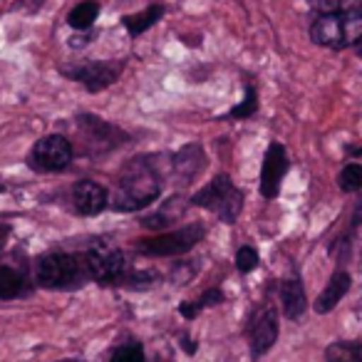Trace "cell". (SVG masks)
<instances>
[{
  "label": "cell",
  "mask_w": 362,
  "mask_h": 362,
  "mask_svg": "<svg viewBox=\"0 0 362 362\" xmlns=\"http://www.w3.org/2000/svg\"><path fill=\"white\" fill-rule=\"evenodd\" d=\"M161 194V179H159V166H156V156H139V159L129 161L127 169L122 171L119 184H117V194L110 197V206L115 211L132 214L141 211V209L151 206Z\"/></svg>",
  "instance_id": "6da1fadb"
},
{
  "label": "cell",
  "mask_w": 362,
  "mask_h": 362,
  "mask_svg": "<svg viewBox=\"0 0 362 362\" xmlns=\"http://www.w3.org/2000/svg\"><path fill=\"white\" fill-rule=\"evenodd\" d=\"M189 204L199 209H209V211L216 214L218 221L231 226V223L238 221L243 211V194L228 174H216L206 187L194 194Z\"/></svg>",
  "instance_id": "7a4b0ae2"
},
{
  "label": "cell",
  "mask_w": 362,
  "mask_h": 362,
  "mask_svg": "<svg viewBox=\"0 0 362 362\" xmlns=\"http://www.w3.org/2000/svg\"><path fill=\"white\" fill-rule=\"evenodd\" d=\"M315 45L330 50H347L362 40V16H315L310 23Z\"/></svg>",
  "instance_id": "3957f363"
},
{
  "label": "cell",
  "mask_w": 362,
  "mask_h": 362,
  "mask_svg": "<svg viewBox=\"0 0 362 362\" xmlns=\"http://www.w3.org/2000/svg\"><path fill=\"white\" fill-rule=\"evenodd\" d=\"M35 281L37 286L47 288V291L75 288L82 283V266L72 253H45L35 266Z\"/></svg>",
  "instance_id": "277c9868"
},
{
  "label": "cell",
  "mask_w": 362,
  "mask_h": 362,
  "mask_svg": "<svg viewBox=\"0 0 362 362\" xmlns=\"http://www.w3.org/2000/svg\"><path fill=\"white\" fill-rule=\"evenodd\" d=\"M206 236V226L204 223H189V226L179 228V231H164L161 236L141 238L136 243V251L151 258H166V256H181L189 253L202 238Z\"/></svg>",
  "instance_id": "5b68a950"
},
{
  "label": "cell",
  "mask_w": 362,
  "mask_h": 362,
  "mask_svg": "<svg viewBox=\"0 0 362 362\" xmlns=\"http://www.w3.org/2000/svg\"><path fill=\"white\" fill-rule=\"evenodd\" d=\"M85 268L92 281L102 286H115L124 283L127 278V256L117 246L107 241H97L87 248L85 253Z\"/></svg>",
  "instance_id": "8992f818"
},
{
  "label": "cell",
  "mask_w": 362,
  "mask_h": 362,
  "mask_svg": "<svg viewBox=\"0 0 362 362\" xmlns=\"http://www.w3.org/2000/svg\"><path fill=\"white\" fill-rule=\"evenodd\" d=\"M75 159V146L67 136L62 134H47L33 144L30 154H28V166L33 171H42V174H55V171H65Z\"/></svg>",
  "instance_id": "52a82bcc"
},
{
  "label": "cell",
  "mask_w": 362,
  "mask_h": 362,
  "mask_svg": "<svg viewBox=\"0 0 362 362\" xmlns=\"http://www.w3.org/2000/svg\"><path fill=\"white\" fill-rule=\"evenodd\" d=\"M127 60H90L80 65L60 67V72L72 82H80L87 92H102L122 77Z\"/></svg>",
  "instance_id": "ba28073f"
},
{
  "label": "cell",
  "mask_w": 362,
  "mask_h": 362,
  "mask_svg": "<svg viewBox=\"0 0 362 362\" xmlns=\"http://www.w3.org/2000/svg\"><path fill=\"white\" fill-rule=\"evenodd\" d=\"M77 127L85 134V144L90 151L95 154H102V151H110L115 146H119L122 141L127 139V134L122 129H117L115 124L100 119L97 115H90V112H82L77 115Z\"/></svg>",
  "instance_id": "9c48e42d"
},
{
  "label": "cell",
  "mask_w": 362,
  "mask_h": 362,
  "mask_svg": "<svg viewBox=\"0 0 362 362\" xmlns=\"http://www.w3.org/2000/svg\"><path fill=\"white\" fill-rule=\"evenodd\" d=\"M291 169V161H288V151L283 144L273 141L266 151V159H263L261 166V197L266 202H273V199L281 194V184L283 176Z\"/></svg>",
  "instance_id": "30bf717a"
},
{
  "label": "cell",
  "mask_w": 362,
  "mask_h": 362,
  "mask_svg": "<svg viewBox=\"0 0 362 362\" xmlns=\"http://www.w3.org/2000/svg\"><path fill=\"white\" fill-rule=\"evenodd\" d=\"M248 337H251V355L263 357L273 347L278 337V313L276 308H261L256 315L251 317V327H248Z\"/></svg>",
  "instance_id": "8fae6325"
},
{
  "label": "cell",
  "mask_w": 362,
  "mask_h": 362,
  "mask_svg": "<svg viewBox=\"0 0 362 362\" xmlns=\"http://www.w3.org/2000/svg\"><path fill=\"white\" fill-rule=\"evenodd\" d=\"M72 206L80 216H100L110 206V192L92 179H82L72 187Z\"/></svg>",
  "instance_id": "7c38bea8"
},
{
  "label": "cell",
  "mask_w": 362,
  "mask_h": 362,
  "mask_svg": "<svg viewBox=\"0 0 362 362\" xmlns=\"http://www.w3.org/2000/svg\"><path fill=\"white\" fill-rule=\"evenodd\" d=\"M352 286V276L347 271H335L332 273V278L327 281L325 291L317 296L315 300V313H320V315H325V313H330L332 308L337 305V303L345 298V293L350 291Z\"/></svg>",
  "instance_id": "4fadbf2b"
},
{
  "label": "cell",
  "mask_w": 362,
  "mask_h": 362,
  "mask_svg": "<svg viewBox=\"0 0 362 362\" xmlns=\"http://www.w3.org/2000/svg\"><path fill=\"white\" fill-rule=\"evenodd\" d=\"M281 303H283V313L291 320H298V317L305 313V288H303L300 278H288L281 286Z\"/></svg>",
  "instance_id": "5bb4252c"
},
{
  "label": "cell",
  "mask_w": 362,
  "mask_h": 362,
  "mask_svg": "<svg viewBox=\"0 0 362 362\" xmlns=\"http://www.w3.org/2000/svg\"><path fill=\"white\" fill-rule=\"evenodd\" d=\"M164 16H166V8L161 6V3H154V6H149L146 11L136 13V16L122 18V28H124L132 37H139V35H144L149 28H154Z\"/></svg>",
  "instance_id": "9a60e30c"
},
{
  "label": "cell",
  "mask_w": 362,
  "mask_h": 362,
  "mask_svg": "<svg viewBox=\"0 0 362 362\" xmlns=\"http://www.w3.org/2000/svg\"><path fill=\"white\" fill-rule=\"evenodd\" d=\"M204 166V151L199 144H189L174 156V171L181 181H192Z\"/></svg>",
  "instance_id": "2e32d148"
},
{
  "label": "cell",
  "mask_w": 362,
  "mask_h": 362,
  "mask_svg": "<svg viewBox=\"0 0 362 362\" xmlns=\"http://www.w3.org/2000/svg\"><path fill=\"white\" fill-rule=\"evenodd\" d=\"M179 216H181V199L174 197L169 202V206H164V209H159V211L141 216L139 223L144 228H149V231H166V228L174 226V223L179 221Z\"/></svg>",
  "instance_id": "e0dca14e"
},
{
  "label": "cell",
  "mask_w": 362,
  "mask_h": 362,
  "mask_svg": "<svg viewBox=\"0 0 362 362\" xmlns=\"http://www.w3.org/2000/svg\"><path fill=\"white\" fill-rule=\"evenodd\" d=\"M315 16H362V0H308Z\"/></svg>",
  "instance_id": "ac0fdd59"
},
{
  "label": "cell",
  "mask_w": 362,
  "mask_h": 362,
  "mask_svg": "<svg viewBox=\"0 0 362 362\" xmlns=\"http://www.w3.org/2000/svg\"><path fill=\"white\" fill-rule=\"evenodd\" d=\"M97 18H100V3H97V0H82V3H77V6L67 13V25H70L72 30L87 33V30H92Z\"/></svg>",
  "instance_id": "d6986e66"
},
{
  "label": "cell",
  "mask_w": 362,
  "mask_h": 362,
  "mask_svg": "<svg viewBox=\"0 0 362 362\" xmlns=\"http://www.w3.org/2000/svg\"><path fill=\"white\" fill-rule=\"evenodd\" d=\"M25 293V278L13 266H0V300H13V298Z\"/></svg>",
  "instance_id": "ffe728a7"
},
{
  "label": "cell",
  "mask_w": 362,
  "mask_h": 362,
  "mask_svg": "<svg viewBox=\"0 0 362 362\" xmlns=\"http://www.w3.org/2000/svg\"><path fill=\"white\" fill-rule=\"evenodd\" d=\"M256 112H258V95H256V90L248 85L246 92H243V100L238 102V105L233 107L226 117H228V119H251Z\"/></svg>",
  "instance_id": "44dd1931"
},
{
  "label": "cell",
  "mask_w": 362,
  "mask_h": 362,
  "mask_svg": "<svg viewBox=\"0 0 362 362\" xmlns=\"http://www.w3.org/2000/svg\"><path fill=\"white\" fill-rule=\"evenodd\" d=\"M337 187L345 194H355L362 189V166L360 164H347L337 176Z\"/></svg>",
  "instance_id": "7402d4cb"
},
{
  "label": "cell",
  "mask_w": 362,
  "mask_h": 362,
  "mask_svg": "<svg viewBox=\"0 0 362 362\" xmlns=\"http://www.w3.org/2000/svg\"><path fill=\"white\" fill-rule=\"evenodd\" d=\"M110 362H144V347L139 342H127L112 352Z\"/></svg>",
  "instance_id": "603a6c76"
},
{
  "label": "cell",
  "mask_w": 362,
  "mask_h": 362,
  "mask_svg": "<svg viewBox=\"0 0 362 362\" xmlns=\"http://www.w3.org/2000/svg\"><path fill=\"white\" fill-rule=\"evenodd\" d=\"M355 352L357 345H352V342H335L327 347L325 362H355Z\"/></svg>",
  "instance_id": "cb8c5ba5"
},
{
  "label": "cell",
  "mask_w": 362,
  "mask_h": 362,
  "mask_svg": "<svg viewBox=\"0 0 362 362\" xmlns=\"http://www.w3.org/2000/svg\"><path fill=\"white\" fill-rule=\"evenodd\" d=\"M258 266V251L253 246H241L236 253V268L241 273H251Z\"/></svg>",
  "instance_id": "d4e9b609"
},
{
  "label": "cell",
  "mask_w": 362,
  "mask_h": 362,
  "mask_svg": "<svg viewBox=\"0 0 362 362\" xmlns=\"http://www.w3.org/2000/svg\"><path fill=\"white\" fill-rule=\"evenodd\" d=\"M223 300H226V296H223L221 288H209V291L202 296V300H199V305H202V308H211V305H221Z\"/></svg>",
  "instance_id": "484cf974"
},
{
  "label": "cell",
  "mask_w": 362,
  "mask_h": 362,
  "mask_svg": "<svg viewBox=\"0 0 362 362\" xmlns=\"http://www.w3.org/2000/svg\"><path fill=\"white\" fill-rule=\"evenodd\" d=\"M199 310H202V305L199 303H189V300H184L179 305V313H181V317H187V320H194V317L199 315Z\"/></svg>",
  "instance_id": "4316f807"
},
{
  "label": "cell",
  "mask_w": 362,
  "mask_h": 362,
  "mask_svg": "<svg viewBox=\"0 0 362 362\" xmlns=\"http://www.w3.org/2000/svg\"><path fill=\"white\" fill-rule=\"evenodd\" d=\"M95 40V33H87V35H75L70 37V47H85Z\"/></svg>",
  "instance_id": "83f0119b"
},
{
  "label": "cell",
  "mask_w": 362,
  "mask_h": 362,
  "mask_svg": "<svg viewBox=\"0 0 362 362\" xmlns=\"http://www.w3.org/2000/svg\"><path fill=\"white\" fill-rule=\"evenodd\" d=\"M181 350L187 352V355H194V352H197V345H194V340H189V337H181Z\"/></svg>",
  "instance_id": "f1b7e54d"
},
{
  "label": "cell",
  "mask_w": 362,
  "mask_h": 362,
  "mask_svg": "<svg viewBox=\"0 0 362 362\" xmlns=\"http://www.w3.org/2000/svg\"><path fill=\"white\" fill-rule=\"evenodd\" d=\"M345 151H347V154H350V156H355V159H362V144L360 146H345Z\"/></svg>",
  "instance_id": "f546056e"
},
{
  "label": "cell",
  "mask_w": 362,
  "mask_h": 362,
  "mask_svg": "<svg viewBox=\"0 0 362 362\" xmlns=\"http://www.w3.org/2000/svg\"><path fill=\"white\" fill-rule=\"evenodd\" d=\"M355 362H362V345H357V352H355Z\"/></svg>",
  "instance_id": "4dcf8cb0"
},
{
  "label": "cell",
  "mask_w": 362,
  "mask_h": 362,
  "mask_svg": "<svg viewBox=\"0 0 362 362\" xmlns=\"http://www.w3.org/2000/svg\"><path fill=\"white\" fill-rule=\"evenodd\" d=\"M355 52H357V57H362V40H360V42H357V45H355Z\"/></svg>",
  "instance_id": "1f68e13d"
},
{
  "label": "cell",
  "mask_w": 362,
  "mask_h": 362,
  "mask_svg": "<svg viewBox=\"0 0 362 362\" xmlns=\"http://www.w3.org/2000/svg\"><path fill=\"white\" fill-rule=\"evenodd\" d=\"M25 3H30V0H16V6H25Z\"/></svg>",
  "instance_id": "d6a6232c"
},
{
  "label": "cell",
  "mask_w": 362,
  "mask_h": 362,
  "mask_svg": "<svg viewBox=\"0 0 362 362\" xmlns=\"http://www.w3.org/2000/svg\"><path fill=\"white\" fill-rule=\"evenodd\" d=\"M3 192H6V184H3V181H0V194H3Z\"/></svg>",
  "instance_id": "836d02e7"
},
{
  "label": "cell",
  "mask_w": 362,
  "mask_h": 362,
  "mask_svg": "<svg viewBox=\"0 0 362 362\" xmlns=\"http://www.w3.org/2000/svg\"><path fill=\"white\" fill-rule=\"evenodd\" d=\"M0 243H3V238H0Z\"/></svg>",
  "instance_id": "e575fe53"
}]
</instances>
